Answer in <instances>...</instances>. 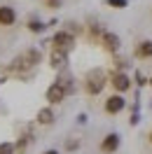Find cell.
I'll return each instance as SVG.
<instances>
[{
  "instance_id": "6",
  "label": "cell",
  "mask_w": 152,
  "mask_h": 154,
  "mask_svg": "<svg viewBox=\"0 0 152 154\" xmlns=\"http://www.w3.org/2000/svg\"><path fill=\"white\" fill-rule=\"evenodd\" d=\"M66 89L61 87L59 82H54V84H49L47 87V91H45V98L49 100V105H59V103H63L66 100Z\"/></svg>"
},
{
  "instance_id": "10",
  "label": "cell",
  "mask_w": 152,
  "mask_h": 154,
  "mask_svg": "<svg viewBox=\"0 0 152 154\" xmlns=\"http://www.w3.org/2000/svg\"><path fill=\"white\" fill-rule=\"evenodd\" d=\"M17 23V10L12 5H0V26H14Z\"/></svg>"
},
{
  "instance_id": "9",
  "label": "cell",
  "mask_w": 152,
  "mask_h": 154,
  "mask_svg": "<svg viewBox=\"0 0 152 154\" xmlns=\"http://www.w3.org/2000/svg\"><path fill=\"white\" fill-rule=\"evenodd\" d=\"M19 58L24 61V66H26V68H35L40 61H42V51H40V49H35V47H30V49H26Z\"/></svg>"
},
{
  "instance_id": "20",
  "label": "cell",
  "mask_w": 152,
  "mask_h": 154,
  "mask_svg": "<svg viewBox=\"0 0 152 154\" xmlns=\"http://www.w3.org/2000/svg\"><path fill=\"white\" fill-rule=\"evenodd\" d=\"M47 7H52V10H59V7H61V0H47Z\"/></svg>"
},
{
  "instance_id": "21",
  "label": "cell",
  "mask_w": 152,
  "mask_h": 154,
  "mask_svg": "<svg viewBox=\"0 0 152 154\" xmlns=\"http://www.w3.org/2000/svg\"><path fill=\"white\" fill-rule=\"evenodd\" d=\"M77 124H87V115H80V117H77Z\"/></svg>"
},
{
  "instance_id": "13",
  "label": "cell",
  "mask_w": 152,
  "mask_h": 154,
  "mask_svg": "<svg viewBox=\"0 0 152 154\" xmlns=\"http://www.w3.org/2000/svg\"><path fill=\"white\" fill-rule=\"evenodd\" d=\"M26 28L30 30V33H45V28H47V23L45 21H40V19H28V23H26Z\"/></svg>"
},
{
  "instance_id": "24",
  "label": "cell",
  "mask_w": 152,
  "mask_h": 154,
  "mask_svg": "<svg viewBox=\"0 0 152 154\" xmlns=\"http://www.w3.org/2000/svg\"><path fill=\"white\" fill-rule=\"evenodd\" d=\"M2 82H5V79H2V77H0V84H2Z\"/></svg>"
},
{
  "instance_id": "16",
  "label": "cell",
  "mask_w": 152,
  "mask_h": 154,
  "mask_svg": "<svg viewBox=\"0 0 152 154\" xmlns=\"http://www.w3.org/2000/svg\"><path fill=\"white\" fill-rule=\"evenodd\" d=\"M133 82H136L138 87H145V84H150V79H147V77L143 75L141 70H136V75H133Z\"/></svg>"
},
{
  "instance_id": "18",
  "label": "cell",
  "mask_w": 152,
  "mask_h": 154,
  "mask_svg": "<svg viewBox=\"0 0 152 154\" xmlns=\"http://www.w3.org/2000/svg\"><path fill=\"white\" fill-rule=\"evenodd\" d=\"M66 26H68V28H63V30H68L70 35H77V33L82 30V28H80V23H75V21H68Z\"/></svg>"
},
{
  "instance_id": "7",
  "label": "cell",
  "mask_w": 152,
  "mask_h": 154,
  "mask_svg": "<svg viewBox=\"0 0 152 154\" xmlns=\"http://www.w3.org/2000/svg\"><path fill=\"white\" fill-rule=\"evenodd\" d=\"M119 145H122V138H119V133H108L101 140V145H98V149L103 154H115L117 149H119Z\"/></svg>"
},
{
  "instance_id": "12",
  "label": "cell",
  "mask_w": 152,
  "mask_h": 154,
  "mask_svg": "<svg viewBox=\"0 0 152 154\" xmlns=\"http://www.w3.org/2000/svg\"><path fill=\"white\" fill-rule=\"evenodd\" d=\"M133 54H136V58H152V40H141Z\"/></svg>"
},
{
  "instance_id": "8",
  "label": "cell",
  "mask_w": 152,
  "mask_h": 154,
  "mask_svg": "<svg viewBox=\"0 0 152 154\" xmlns=\"http://www.w3.org/2000/svg\"><path fill=\"white\" fill-rule=\"evenodd\" d=\"M49 66L54 70H63L68 66V51H61V49H52L49 54Z\"/></svg>"
},
{
  "instance_id": "14",
  "label": "cell",
  "mask_w": 152,
  "mask_h": 154,
  "mask_svg": "<svg viewBox=\"0 0 152 154\" xmlns=\"http://www.w3.org/2000/svg\"><path fill=\"white\" fill-rule=\"evenodd\" d=\"M105 5L112 10H124V7H129V0H105Z\"/></svg>"
},
{
  "instance_id": "1",
  "label": "cell",
  "mask_w": 152,
  "mask_h": 154,
  "mask_svg": "<svg viewBox=\"0 0 152 154\" xmlns=\"http://www.w3.org/2000/svg\"><path fill=\"white\" fill-rule=\"evenodd\" d=\"M105 84H108V75H105L103 68H91V70L87 72V77H84V91L89 94V96H98V94L105 89Z\"/></svg>"
},
{
  "instance_id": "22",
  "label": "cell",
  "mask_w": 152,
  "mask_h": 154,
  "mask_svg": "<svg viewBox=\"0 0 152 154\" xmlns=\"http://www.w3.org/2000/svg\"><path fill=\"white\" fill-rule=\"evenodd\" d=\"M42 154H59V149H45Z\"/></svg>"
},
{
  "instance_id": "23",
  "label": "cell",
  "mask_w": 152,
  "mask_h": 154,
  "mask_svg": "<svg viewBox=\"0 0 152 154\" xmlns=\"http://www.w3.org/2000/svg\"><path fill=\"white\" fill-rule=\"evenodd\" d=\"M147 140H150V143H152V131H150V138H147Z\"/></svg>"
},
{
  "instance_id": "4",
  "label": "cell",
  "mask_w": 152,
  "mask_h": 154,
  "mask_svg": "<svg viewBox=\"0 0 152 154\" xmlns=\"http://www.w3.org/2000/svg\"><path fill=\"white\" fill-rule=\"evenodd\" d=\"M101 47L108 51V54H117L119 47H122V40L117 33H110V30H103V35H101Z\"/></svg>"
},
{
  "instance_id": "19",
  "label": "cell",
  "mask_w": 152,
  "mask_h": 154,
  "mask_svg": "<svg viewBox=\"0 0 152 154\" xmlns=\"http://www.w3.org/2000/svg\"><path fill=\"white\" fill-rule=\"evenodd\" d=\"M77 147H80V140H66V149L68 152H75Z\"/></svg>"
},
{
  "instance_id": "17",
  "label": "cell",
  "mask_w": 152,
  "mask_h": 154,
  "mask_svg": "<svg viewBox=\"0 0 152 154\" xmlns=\"http://www.w3.org/2000/svg\"><path fill=\"white\" fill-rule=\"evenodd\" d=\"M0 154H17L14 143H0Z\"/></svg>"
},
{
  "instance_id": "15",
  "label": "cell",
  "mask_w": 152,
  "mask_h": 154,
  "mask_svg": "<svg viewBox=\"0 0 152 154\" xmlns=\"http://www.w3.org/2000/svg\"><path fill=\"white\" fill-rule=\"evenodd\" d=\"M126 68H129V61H126V58H115V72H124V70H126Z\"/></svg>"
},
{
  "instance_id": "11",
  "label": "cell",
  "mask_w": 152,
  "mask_h": 154,
  "mask_svg": "<svg viewBox=\"0 0 152 154\" xmlns=\"http://www.w3.org/2000/svg\"><path fill=\"white\" fill-rule=\"evenodd\" d=\"M54 119H56V115H54V110L52 107H40L38 110V115H35V122H38L40 126H52L54 124Z\"/></svg>"
},
{
  "instance_id": "5",
  "label": "cell",
  "mask_w": 152,
  "mask_h": 154,
  "mask_svg": "<svg viewBox=\"0 0 152 154\" xmlns=\"http://www.w3.org/2000/svg\"><path fill=\"white\" fill-rule=\"evenodd\" d=\"M124 107H126V100H124V96H122V94H112V96L105 98L103 110H105V115H119Z\"/></svg>"
},
{
  "instance_id": "2",
  "label": "cell",
  "mask_w": 152,
  "mask_h": 154,
  "mask_svg": "<svg viewBox=\"0 0 152 154\" xmlns=\"http://www.w3.org/2000/svg\"><path fill=\"white\" fill-rule=\"evenodd\" d=\"M108 84L115 89V94H122V96H124V94L131 89V77L126 75V72H112Z\"/></svg>"
},
{
  "instance_id": "3",
  "label": "cell",
  "mask_w": 152,
  "mask_h": 154,
  "mask_svg": "<svg viewBox=\"0 0 152 154\" xmlns=\"http://www.w3.org/2000/svg\"><path fill=\"white\" fill-rule=\"evenodd\" d=\"M52 45H54V49L70 51V49L75 47V35H70L68 30H59V33H54V38H52Z\"/></svg>"
}]
</instances>
